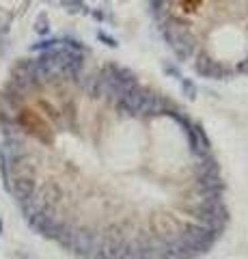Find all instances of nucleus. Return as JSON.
I'll list each match as a JSON object with an SVG mask.
<instances>
[{
	"label": "nucleus",
	"instance_id": "8",
	"mask_svg": "<svg viewBox=\"0 0 248 259\" xmlns=\"http://www.w3.org/2000/svg\"><path fill=\"white\" fill-rule=\"evenodd\" d=\"M97 37H100V39H102V41L106 44V46H110V48H117V46H119V44H117V39H113L110 35H106V32H104V30H100V32H97Z\"/></svg>",
	"mask_w": 248,
	"mask_h": 259
},
{
	"label": "nucleus",
	"instance_id": "4",
	"mask_svg": "<svg viewBox=\"0 0 248 259\" xmlns=\"http://www.w3.org/2000/svg\"><path fill=\"white\" fill-rule=\"evenodd\" d=\"M181 93L188 97V100H196V84L192 82L190 78H181Z\"/></svg>",
	"mask_w": 248,
	"mask_h": 259
},
{
	"label": "nucleus",
	"instance_id": "12",
	"mask_svg": "<svg viewBox=\"0 0 248 259\" xmlns=\"http://www.w3.org/2000/svg\"><path fill=\"white\" fill-rule=\"evenodd\" d=\"M93 18H97V20H104V13H102V11H93Z\"/></svg>",
	"mask_w": 248,
	"mask_h": 259
},
{
	"label": "nucleus",
	"instance_id": "10",
	"mask_svg": "<svg viewBox=\"0 0 248 259\" xmlns=\"http://www.w3.org/2000/svg\"><path fill=\"white\" fill-rule=\"evenodd\" d=\"M237 71H239V74H244V76H248V56H246L244 61L237 63Z\"/></svg>",
	"mask_w": 248,
	"mask_h": 259
},
{
	"label": "nucleus",
	"instance_id": "1",
	"mask_svg": "<svg viewBox=\"0 0 248 259\" xmlns=\"http://www.w3.org/2000/svg\"><path fill=\"white\" fill-rule=\"evenodd\" d=\"M145 95H147V87H142L138 82H136L134 87H130L125 91V95L115 104L119 115L121 117H136L138 115V108H140L142 100H145Z\"/></svg>",
	"mask_w": 248,
	"mask_h": 259
},
{
	"label": "nucleus",
	"instance_id": "7",
	"mask_svg": "<svg viewBox=\"0 0 248 259\" xmlns=\"http://www.w3.org/2000/svg\"><path fill=\"white\" fill-rule=\"evenodd\" d=\"M63 7L69 11V13H78V11H82L84 9V5H82V0H61Z\"/></svg>",
	"mask_w": 248,
	"mask_h": 259
},
{
	"label": "nucleus",
	"instance_id": "6",
	"mask_svg": "<svg viewBox=\"0 0 248 259\" xmlns=\"http://www.w3.org/2000/svg\"><path fill=\"white\" fill-rule=\"evenodd\" d=\"M57 46H61V41H57V39H45V41H39V44H35L33 46V50H41V52H47V50H52V48H57Z\"/></svg>",
	"mask_w": 248,
	"mask_h": 259
},
{
	"label": "nucleus",
	"instance_id": "2",
	"mask_svg": "<svg viewBox=\"0 0 248 259\" xmlns=\"http://www.w3.org/2000/svg\"><path fill=\"white\" fill-rule=\"evenodd\" d=\"M158 100H160V93H154L147 89V95L142 100L140 108H138V119H156V112H158Z\"/></svg>",
	"mask_w": 248,
	"mask_h": 259
},
{
	"label": "nucleus",
	"instance_id": "3",
	"mask_svg": "<svg viewBox=\"0 0 248 259\" xmlns=\"http://www.w3.org/2000/svg\"><path fill=\"white\" fill-rule=\"evenodd\" d=\"M214 61H216V59H212V54H210V52H205V50L196 52L194 71H196L199 76H203V78H210V74H212V67H214Z\"/></svg>",
	"mask_w": 248,
	"mask_h": 259
},
{
	"label": "nucleus",
	"instance_id": "5",
	"mask_svg": "<svg viewBox=\"0 0 248 259\" xmlns=\"http://www.w3.org/2000/svg\"><path fill=\"white\" fill-rule=\"evenodd\" d=\"M35 30L39 32V35H47V30H50V22H47V15H45V13H41V15L37 18Z\"/></svg>",
	"mask_w": 248,
	"mask_h": 259
},
{
	"label": "nucleus",
	"instance_id": "11",
	"mask_svg": "<svg viewBox=\"0 0 248 259\" xmlns=\"http://www.w3.org/2000/svg\"><path fill=\"white\" fill-rule=\"evenodd\" d=\"M196 3H201V0H186V9L188 11H194V5Z\"/></svg>",
	"mask_w": 248,
	"mask_h": 259
},
{
	"label": "nucleus",
	"instance_id": "9",
	"mask_svg": "<svg viewBox=\"0 0 248 259\" xmlns=\"http://www.w3.org/2000/svg\"><path fill=\"white\" fill-rule=\"evenodd\" d=\"M162 69H164L169 76H173V78H179V69L175 67L173 63H164V65H162Z\"/></svg>",
	"mask_w": 248,
	"mask_h": 259
}]
</instances>
